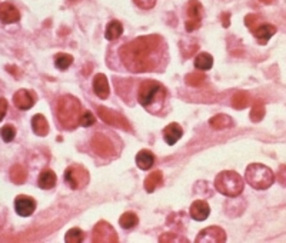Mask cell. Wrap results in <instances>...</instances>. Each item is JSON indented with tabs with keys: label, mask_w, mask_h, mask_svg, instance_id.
<instances>
[{
	"label": "cell",
	"mask_w": 286,
	"mask_h": 243,
	"mask_svg": "<svg viewBox=\"0 0 286 243\" xmlns=\"http://www.w3.org/2000/svg\"><path fill=\"white\" fill-rule=\"evenodd\" d=\"M162 46L163 40L159 34L140 36L133 42L122 46L119 53L123 64L130 72H152L158 66L156 56H160Z\"/></svg>",
	"instance_id": "1"
},
{
	"label": "cell",
	"mask_w": 286,
	"mask_h": 243,
	"mask_svg": "<svg viewBox=\"0 0 286 243\" xmlns=\"http://www.w3.org/2000/svg\"><path fill=\"white\" fill-rule=\"evenodd\" d=\"M166 99L165 86L156 80H145L140 83L137 91V100L148 112L159 113Z\"/></svg>",
	"instance_id": "2"
},
{
	"label": "cell",
	"mask_w": 286,
	"mask_h": 243,
	"mask_svg": "<svg viewBox=\"0 0 286 243\" xmlns=\"http://www.w3.org/2000/svg\"><path fill=\"white\" fill-rule=\"evenodd\" d=\"M56 115L58 121L63 127L66 129H73L77 126L82 115V106L79 99L72 94H63L58 100L56 107Z\"/></svg>",
	"instance_id": "3"
},
{
	"label": "cell",
	"mask_w": 286,
	"mask_h": 243,
	"mask_svg": "<svg viewBox=\"0 0 286 243\" xmlns=\"http://www.w3.org/2000/svg\"><path fill=\"white\" fill-rule=\"evenodd\" d=\"M243 179L241 175L232 170L221 172L216 179H215V187L219 193L229 196V198H236L243 192Z\"/></svg>",
	"instance_id": "4"
},
{
	"label": "cell",
	"mask_w": 286,
	"mask_h": 243,
	"mask_svg": "<svg viewBox=\"0 0 286 243\" xmlns=\"http://www.w3.org/2000/svg\"><path fill=\"white\" fill-rule=\"evenodd\" d=\"M245 179L254 189L265 190L275 182V175L271 169L262 163H252L246 167Z\"/></svg>",
	"instance_id": "5"
},
{
	"label": "cell",
	"mask_w": 286,
	"mask_h": 243,
	"mask_svg": "<svg viewBox=\"0 0 286 243\" xmlns=\"http://www.w3.org/2000/svg\"><path fill=\"white\" fill-rule=\"evenodd\" d=\"M64 181L73 190L83 189L89 183V172L82 165H72L64 172Z\"/></svg>",
	"instance_id": "6"
},
{
	"label": "cell",
	"mask_w": 286,
	"mask_h": 243,
	"mask_svg": "<svg viewBox=\"0 0 286 243\" xmlns=\"http://www.w3.org/2000/svg\"><path fill=\"white\" fill-rule=\"evenodd\" d=\"M92 241L95 243H116L119 242L118 233L107 222H99L92 233Z\"/></svg>",
	"instance_id": "7"
},
{
	"label": "cell",
	"mask_w": 286,
	"mask_h": 243,
	"mask_svg": "<svg viewBox=\"0 0 286 243\" xmlns=\"http://www.w3.org/2000/svg\"><path fill=\"white\" fill-rule=\"evenodd\" d=\"M97 115L107 124L122 127L125 130H130V124H129V122L125 119V116L121 115V113H118V112H115V110H112V109L99 106L97 107Z\"/></svg>",
	"instance_id": "8"
},
{
	"label": "cell",
	"mask_w": 286,
	"mask_h": 243,
	"mask_svg": "<svg viewBox=\"0 0 286 243\" xmlns=\"http://www.w3.org/2000/svg\"><path fill=\"white\" fill-rule=\"evenodd\" d=\"M195 242L197 243H223L226 242V233L223 229L218 226H211V228L203 229Z\"/></svg>",
	"instance_id": "9"
},
{
	"label": "cell",
	"mask_w": 286,
	"mask_h": 243,
	"mask_svg": "<svg viewBox=\"0 0 286 243\" xmlns=\"http://www.w3.org/2000/svg\"><path fill=\"white\" fill-rule=\"evenodd\" d=\"M92 148L95 153H97L102 157H109L113 154V145L109 140V137H106L102 133H96L92 137Z\"/></svg>",
	"instance_id": "10"
},
{
	"label": "cell",
	"mask_w": 286,
	"mask_h": 243,
	"mask_svg": "<svg viewBox=\"0 0 286 243\" xmlns=\"http://www.w3.org/2000/svg\"><path fill=\"white\" fill-rule=\"evenodd\" d=\"M15 209L16 213L22 217L31 216L36 209V202L34 199L29 198V196H17L15 200Z\"/></svg>",
	"instance_id": "11"
},
{
	"label": "cell",
	"mask_w": 286,
	"mask_h": 243,
	"mask_svg": "<svg viewBox=\"0 0 286 243\" xmlns=\"http://www.w3.org/2000/svg\"><path fill=\"white\" fill-rule=\"evenodd\" d=\"M13 103L20 110H29L34 105V97L32 96L29 91L20 89V91H16L15 96H13Z\"/></svg>",
	"instance_id": "12"
},
{
	"label": "cell",
	"mask_w": 286,
	"mask_h": 243,
	"mask_svg": "<svg viewBox=\"0 0 286 243\" xmlns=\"http://www.w3.org/2000/svg\"><path fill=\"white\" fill-rule=\"evenodd\" d=\"M20 19V13L12 3H1L0 4V20L6 25L16 23Z\"/></svg>",
	"instance_id": "13"
},
{
	"label": "cell",
	"mask_w": 286,
	"mask_h": 243,
	"mask_svg": "<svg viewBox=\"0 0 286 243\" xmlns=\"http://www.w3.org/2000/svg\"><path fill=\"white\" fill-rule=\"evenodd\" d=\"M93 91L97 94V97L100 99H107L109 93H110V88H109V82L107 77L103 73H97L95 79H93Z\"/></svg>",
	"instance_id": "14"
},
{
	"label": "cell",
	"mask_w": 286,
	"mask_h": 243,
	"mask_svg": "<svg viewBox=\"0 0 286 243\" xmlns=\"http://www.w3.org/2000/svg\"><path fill=\"white\" fill-rule=\"evenodd\" d=\"M209 213H211V208L205 200H195L191 206V216L199 222L208 219Z\"/></svg>",
	"instance_id": "15"
},
{
	"label": "cell",
	"mask_w": 286,
	"mask_h": 243,
	"mask_svg": "<svg viewBox=\"0 0 286 243\" xmlns=\"http://www.w3.org/2000/svg\"><path fill=\"white\" fill-rule=\"evenodd\" d=\"M182 136H183V129L181 127V124H178V123H170V124H167L163 129L165 142L167 145H170V146H173Z\"/></svg>",
	"instance_id": "16"
},
{
	"label": "cell",
	"mask_w": 286,
	"mask_h": 243,
	"mask_svg": "<svg viewBox=\"0 0 286 243\" xmlns=\"http://www.w3.org/2000/svg\"><path fill=\"white\" fill-rule=\"evenodd\" d=\"M58 182V176L52 169H45L43 172H40L39 178H37V184L40 189L49 190L52 187H55V184Z\"/></svg>",
	"instance_id": "17"
},
{
	"label": "cell",
	"mask_w": 286,
	"mask_h": 243,
	"mask_svg": "<svg viewBox=\"0 0 286 243\" xmlns=\"http://www.w3.org/2000/svg\"><path fill=\"white\" fill-rule=\"evenodd\" d=\"M32 127L37 136H46L49 133V123L43 115H34L32 118Z\"/></svg>",
	"instance_id": "18"
},
{
	"label": "cell",
	"mask_w": 286,
	"mask_h": 243,
	"mask_svg": "<svg viewBox=\"0 0 286 243\" xmlns=\"http://www.w3.org/2000/svg\"><path fill=\"white\" fill-rule=\"evenodd\" d=\"M162 183H163V173L160 170H155L145 179V189H146V192L152 193L159 186H162Z\"/></svg>",
	"instance_id": "19"
},
{
	"label": "cell",
	"mask_w": 286,
	"mask_h": 243,
	"mask_svg": "<svg viewBox=\"0 0 286 243\" xmlns=\"http://www.w3.org/2000/svg\"><path fill=\"white\" fill-rule=\"evenodd\" d=\"M254 33H255L256 40H257L259 43L265 45V43L271 39L272 36L276 33V28L272 26V25H260L257 29L254 30Z\"/></svg>",
	"instance_id": "20"
},
{
	"label": "cell",
	"mask_w": 286,
	"mask_h": 243,
	"mask_svg": "<svg viewBox=\"0 0 286 243\" xmlns=\"http://www.w3.org/2000/svg\"><path fill=\"white\" fill-rule=\"evenodd\" d=\"M209 124L215 130H222V129H229L233 126V119L230 116H227L225 113L221 115H215L209 121Z\"/></svg>",
	"instance_id": "21"
},
{
	"label": "cell",
	"mask_w": 286,
	"mask_h": 243,
	"mask_svg": "<svg viewBox=\"0 0 286 243\" xmlns=\"http://www.w3.org/2000/svg\"><path fill=\"white\" fill-rule=\"evenodd\" d=\"M155 163V156L149 151H140L136 154V165L142 170H149Z\"/></svg>",
	"instance_id": "22"
},
{
	"label": "cell",
	"mask_w": 286,
	"mask_h": 243,
	"mask_svg": "<svg viewBox=\"0 0 286 243\" xmlns=\"http://www.w3.org/2000/svg\"><path fill=\"white\" fill-rule=\"evenodd\" d=\"M202 12H203V6L197 0L189 1V4L186 7V15L189 17V20H200L202 22Z\"/></svg>",
	"instance_id": "23"
},
{
	"label": "cell",
	"mask_w": 286,
	"mask_h": 243,
	"mask_svg": "<svg viewBox=\"0 0 286 243\" xmlns=\"http://www.w3.org/2000/svg\"><path fill=\"white\" fill-rule=\"evenodd\" d=\"M123 33V26H122L121 22L118 20H113L107 25L106 28V39L107 40H116L121 37V34Z\"/></svg>",
	"instance_id": "24"
},
{
	"label": "cell",
	"mask_w": 286,
	"mask_h": 243,
	"mask_svg": "<svg viewBox=\"0 0 286 243\" xmlns=\"http://www.w3.org/2000/svg\"><path fill=\"white\" fill-rule=\"evenodd\" d=\"M213 64V58H212L209 53H199L195 58V67L205 72V70H209Z\"/></svg>",
	"instance_id": "25"
},
{
	"label": "cell",
	"mask_w": 286,
	"mask_h": 243,
	"mask_svg": "<svg viewBox=\"0 0 286 243\" xmlns=\"http://www.w3.org/2000/svg\"><path fill=\"white\" fill-rule=\"evenodd\" d=\"M139 219H137V214L133 212H125L119 219V223L123 229H132L137 225Z\"/></svg>",
	"instance_id": "26"
},
{
	"label": "cell",
	"mask_w": 286,
	"mask_h": 243,
	"mask_svg": "<svg viewBox=\"0 0 286 243\" xmlns=\"http://www.w3.org/2000/svg\"><path fill=\"white\" fill-rule=\"evenodd\" d=\"M85 241V232L80 230L79 228H73L67 230V233L64 235V242L67 243H80Z\"/></svg>",
	"instance_id": "27"
},
{
	"label": "cell",
	"mask_w": 286,
	"mask_h": 243,
	"mask_svg": "<svg viewBox=\"0 0 286 243\" xmlns=\"http://www.w3.org/2000/svg\"><path fill=\"white\" fill-rule=\"evenodd\" d=\"M26 170L20 165H15L10 169V179L16 183V184H23L26 181Z\"/></svg>",
	"instance_id": "28"
},
{
	"label": "cell",
	"mask_w": 286,
	"mask_h": 243,
	"mask_svg": "<svg viewBox=\"0 0 286 243\" xmlns=\"http://www.w3.org/2000/svg\"><path fill=\"white\" fill-rule=\"evenodd\" d=\"M72 63H73V58L72 55H67V53H59L55 58V64L59 70H66Z\"/></svg>",
	"instance_id": "29"
},
{
	"label": "cell",
	"mask_w": 286,
	"mask_h": 243,
	"mask_svg": "<svg viewBox=\"0 0 286 243\" xmlns=\"http://www.w3.org/2000/svg\"><path fill=\"white\" fill-rule=\"evenodd\" d=\"M248 105H249V96L245 91L235 93V96L232 99V106L238 109V110H241V109H245Z\"/></svg>",
	"instance_id": "30"
},
{
	"label": "cell",
	"mask_w": 286,
	"mask_h": 243,
	"mask_svg": "<svg viewBox=\"0 0 286 243\" xmlns=\"http://www.w3.org/2000/svg\"><path fill=\"white\" fill-rule=\"evenodd\" d=\"M205 79H206V76H205L200 70H199V72H195V73H189L188 76L185 77L186 85H188V86H192V88L200 86V85L205 82Z\"/></svg>",
	"instance_id": "31"
},
{
	"label": "cell",
	"mask_w": 286,
	"mask_h": 243,
	"mask_svg": "<svg viewBox=\"0 0 286 243\" xmlns=\"http://www.w3.org/2000/svg\"><path fill=\"white\" fill-rule=\"evenodd\" d=\"M0 135H1V139L6 142V143H9V142H12L16 136V129L12 126V124H6V126H3L1 129H0Z\"/></svg>",
	"instance_id": "32"
},
{
	"label": "cell",
	"mask_w": 286,
	"mask_h": 243,
	"mask_svg": "<svg viewBox=\"0 0 286 243\" xmlns=\"http://www.w3.org/2000/svg\"><path fill=\"white\" fill-rule=\"evenodd\" d=\"M265 115V107H263V103L262 102H256L254 107H252V112H251V119L252 122H259L262 121Z\"/></svg>",
	"instance_id": "33"
},
{
	"label": "cell",
	"mask_w": 286,
	"mask_h": 243,
	"mask_svg": "<svg viewBox=\"0 0 286 243\" xmlns=\"http://www.w3.org/2000/svg\"><path fill=\"white\" fill-rule=\"evenodd\" d=\"M95 122H96L95 115L92 113L91 110H86V112H83V113L80 115V121H79V123H80L82 126H85V127H89L92 124H95Z\"/></svg>",
	"instance_id": "34"
},
{
	"label": "cell",
	"mask_w": 286,
	"mask_h": 243,
	"mask_svg": "<svg viewBox=\"0 0 286 243\" xmlns=\"http://www.w3.org/2000/svg\"><path fill=\"white\" fill-rule=\"evenodd\" d=\"M159 242L160 243H170V242H188L185 238H181L175 233H165L159 238Z\"/></svg>",
	"instance_id": "35"
},
{
	"label": "cell",
	"mask_w": 286,
	"mask_h": 243,
	"mask_svg": "<svg viewBox=\"0 0 286 243\" xmlns=\"http://www.w3.org/2000/svg\"><path fill=\"white\" fill-rule=\"evenodd\" d=\"M135 4L140 9H145V10H149L152 9L155 4H156V0H133Z\"/></svg>",
	"instance_id": "36"
},
{
	"label": "cell",
	"mask_w": 286,
	"mask_h": 243,
	"mask_svg": "<svg viewBox=\"0 0 286 243\" xmlns=\"http://www.w3.org/2000/svg\"><path fill=\"white\" fill-rule=\"evenodd\" d=\"M186 30L188 31H195L196 29L200 28V20H186V25H185Z\"/></svg>",
	"instance_id": "37"
},
{
	"label": "cell",
	"mask_w": 286,
	"mask_h": 243,
	"mask_svg": "<svg viewBox=\"0 0 286 243\" xmlns=\"http://www.w3.org/2000/svg\"><path fill=\"white\" fill-rule=\"evenodd\" d=\"M6 112H7V100L0 97V122L6 116Z\"/></svg>",
	"instance_id": "38"
},
{
	"label": "cell",
	"mask_w": 286,
	"mask_h": 243,
	"mask_svg": "<svg viewBox=\"0 0 286 243\" xmlns=\"http://www.w3.org/2000/svg\"><path fill=\"white\" fill-rule=\"evenodd\" d=\"M279 182L286 186V166L279 167V176H278Z\"/></svg>",
	"instance_id": "39"
},
{
	"label": "cell",
	"mask_w": 286,
	"mask_h": 243,
	"mask_svg": "<svg viewBox=\"0 0 286 243\" xmlns=\"http://www.w3.org/2000/svg\"><path fill=\"white\" fill-rule=\"evenodd\" d=\"M222 25L225 28H229V13H223L222 15Z\"/></svg>",
	"instance_id": "40"
},
{
	"label": "cell",
	"mask_w": 286,
	"mask_h": 243,
	"mask_svg": "<svg viewBox=\"0 0 286 243\" xmlns=\"http://www.w3.org/2000/svg\"><path fill=\"white\" fill-rule=\"evenodd\" d=\"M262 3H265V4H271V3H273L275 0H260Z\"/></svg>",
	"instance_id": "41"
},
{
	"label": "cell",
	"mask_w": 286,
	"mask_h": 243,
	"mask_svg": "<svg viewBox=\"0 0 286 243\" xmlns=\"http://www.w3.org/2000/svg\"><path fill=\"white\" fill-rule=\"evenodd\" d=\"M70 1H75V0H70Z\"/></svg>",
	"instance_id": "42"
}]
</instances>
